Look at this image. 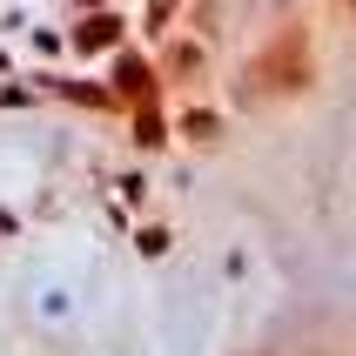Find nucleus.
<instances>
[{
    "label": "nucleus",
    "mask_w": 356,
    "mask_h": 356,
    "mask_svg": "<svg viewBox=\"0 0 356 356\" xmlns=\"http://www.w3.org/2000/svg\"><path fill=\"white\" fill-rule=\"evenodd\" d=\"M108 40H115V14H95L81 27V47H108Z\"/></svg>",
    "instance_id": "1"
}]
</instances>
